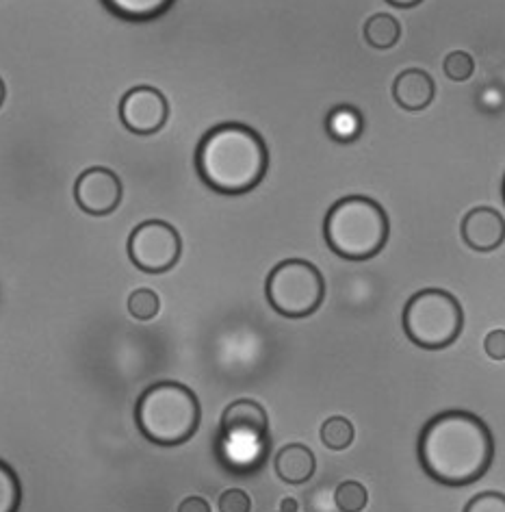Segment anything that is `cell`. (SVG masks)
Returning <instances> with one entry per match:
<instances>
[{
  "instance_id": "1",
  "label": "cell",
  "mask_w": 505,
  "mask_h": 512,
  "mask_svg": "<svg viewBox=\"0 0 505 512\" xmlns=\"http://www.w3.org/2000/svg\"><path fill=\"white\" fill-rule=\"evenodd\" d=\"M423 471L445 486H466L486 476L495 458V439L482 417L445 411L423 426L417 443Z\"/></svg>"
},
{
  "instance_id": "2",
  "label": "cell",
  "mask_w": 505,
  "mask_h": 512,
  "mask_svg": "<svg viewBox=\"0 0 505 512\" xmlns=\"http://www.w3.org/2000/svg\"><path fill=\"white\" fill-rule=\"evenodd\" d=\"M202 183L222 196L250 194L269 170V150L254 128L226 122L213 126L196 150Z\"/></svg>"
},
{
  "instance_id": "3",
  "label": "cell",
  "mask_w": 505,
  "mask_h": 512,
  "mask_svg": "<svg viewBox=\"0 0 505 512\" xmlns=\"http://www.w3.org/2000/svg\"><path fill=\"white\" fill-rule=\"evenodd\" d=\"M202 406L187 384L163 380L139 395L135 404V424L144 437L161 447L187 443L198 432Z\"/></svg>"
},
{
  "instance_id": "4",
  "label": "cell",
  "mask_w": 505,
  "mask_h": 512,
  "mask_svg": "<svg viewBox=\"0 0 505 512\" xmlns=\"http://www.w3.org/2000/svg\"><path fill=\"white\" fill-rule=\"evenodd\" d=\"M391 233L388 215L367 196H345L336 200L323 222L328 248L347 261H369L378 256Z\"/></svg>"
},
{
  "instance_id": "5",
  "label": "cell",
  "mask_w": 505,
  "mask_h": 512,
  "mask_svg": "<svg viewBox=\"0 0 505 512\" xmlns=\"http://www.w3.org/2000/svg\"><path fill=\"white\" fill-rule=\"evenodd\" d=\"M406 337L423 350H445L464 328L462 304L445 289H423L401 315Z\"/></svg>"
},
{
  "instance_id": "6",
  "label": "cell",
  "mask_w": 505,
  "mask_h": 512,
  "mask_svg": "<svg viewBox=\"0 0 505 512\" xmlns=\"http://www.w3.org/2000/svg\"><path fill=\"white\" fill-rule=\"evenodd\" d=\"M271 309L287 319H304L319 311L326 298V280L313 263L289 259L269 272L265 283Z\"/></svg>"
},
{
  "instance_id": "7",
  "label": "cell",
  "mask_w": 505,
  "mask_h": 512,
  "mask_svg": "<svg viewBox=\"0 0 505 512\" xmlns=\"http://www.w3.org/2000/svg\"><path fill=\"white\" fill-rule=\"evenodd\" d=\"M183 254L178 230L163 220H146L128 237V259L144 274H165L176 267Z\"/></svg>"
},
{
  "instance_id": "8",
  "label": "cell",
  "mask_w": 505,
  "mask_h": 512,
  "mask_svg": "<svg viewBox=\"0 0 505 512\" xmlns=\"http://www.w3.org/2000/svg\"><path fill=\"white\" fill-rule=\"evenodd\" d=\"M120 120L135 135H154L170 120V102L150 85L133 87L120 102Z\"/></svg>"
},
{
  "instance_id": "9",
  "label": "cell",
  "mask_w": 505,
  "mask_h": 512,
  "mask_svg": "<svg viewBox=\"0 0 505 512\" xmlns=\"http://www.w3.org/2000/svg\"><path fill=\"white\" fill-rule=\"evenodd\" d=\"M124 187L120 176L109 168H89L74 183V200L92 217H107L122 204Z\"/></svg>"
},
{
  "instance_id": "10",
  "label": "cell",
  "mask_w": 505,
  "mask_h": 512,
  "mask_svg": "<svg viewBox=\"0 0 505 512\" xmlns=\"http://www.w3.org/2000/svg\"><path fill=\"white\" fill-rule=\"evenodd\" d=\"M219 441L228 443H269V417L265 408L254 400L232 402L219 424Z\"/></svg>"
},
{
  "instance_id": "11",
  "label": "cell",
  "mask_w": 505,
  "mask_h": 512,
  "mask_svg": "<svg viewBox=\"0 0 505 512\" xmlns=\"http://www.w3.org/2000/svg\"><path fill=\"white\" fill-rule=\"evenodd\" d=\"M460 233L471 250L492 252L505 241V220L495 209L477 207L464 215Z\"/></svg>"
},
{
  "instance_id": "12",
  "label": "cell",
  "mask_w": 505,
  "mask_h": 512,
  "mask_svg": "<svg viewBox=\"0 0 505 512\" xmlns=\"http://www.w3.org/2000/svg\"><path fill=\"white\" fill-rule=\"evenodd\" d=\"M436 96V83L430 74L419 68H410L401 72L393 83V98L397 105L410 111L419 113L427 109L434 102Z\"/></svg>"
},
{
  "instance_id": "13",
  "label": "cell",
  "mask_w": 505,
  "mask_h": 512,
  "mask_svg": "<svg viewBox=\"0 0 505 512\" xmlns=\"http://www.w3.org/2000/svg\"><path fill=\"white\" fill-rule=\"evenodd\" d=\"M278 478L287 484H304L315 476L317 460L313 450L304 443L284 445L274 458Z\"/></svg>"
},
{
  "instance_id": "14",
  "label": "cell",
  "mask_w": 505,
  "mask_h": 512,
  "mask_svg": "<svg viewBox=\"0 0 505 512\" xmlns=\"http://www.w3.org/2000/svg\"><path fill=\"white\" fill-rule=\"evenodd\" d=\"M362 128H365L362 113L356 107H349V105L332 109L326 118V131L334 142L339 144H354L362 135Z\"/></svg>"
},
{
  "instance_id": "15",
  "label": "cell",
  "mask_w": 505,
  "mask_h": 512,
  "mask_svg": "<svg viewBox=\"0 0 505 512\" xmlns=\"http://www.w3.org/2000/svg\"><path fill=\"white\" fill-rule=\"evenodd\" d=\"M172 0H107L105 7H109L115 16L131 22H146L163 16L167 9H172Z\"/></svg>"
},
{
  "instance_id": "16",
  "label": "cell",
  "mask_w": 505,
  "mask_h": 512,
  "mask_svg": "<svg viewBox=\"0 0 505 512\" xmlns=\"http://www.w3.org/2000/svg\"><path fill=\"white\" fill-rule=\"evenodd\" d=\"M362 35H365V42L371 48L386 50L399 42L401 27L391 14H375L365 22V31H362Z\"/></svg>"
},
{
  "instance_id": "17",
  "label": "cell",
  "mask_w": 505,
  "mask_h": 512,
  "mask_svg": "<svg viewBox=\"0 0 505 512\" xmlns=\"http://www.w3.org/2000/svg\"><path fill=\"white\" fill-rule=\"evenodd\" d=\"M354 437H356V430H354V424L349 419L330 417V419L323 421L321 441H323V445L330 447V450H334V452L347 450V447L354 443Z\"/></svg>"
},
{
  "instance_id": "18",
  "label": "cell",
  "mask_w": 505,
  "mask_h": 512,
  "mask_svg": "<svg viewBox=\"0 0 505 512\" xmlns=\"http://www.w3.org/2000/svg\"><path fill=\"white\" fill-rule=\"evenodd\" d=\"M334 502L341 512H362L369 504V493L358 480H345L336 486Z\"/></svg>"
},
{
  "instance_id": "19",
  "label": "cell",
  "mask_w": 505,
  "mask_h": 512,
  "mask_svg": "<svg viewBox=\"0 0 505 512\" xmlns=\"http://www.w3.org/2000/svg\"><path fill=\"white\" fill-rule=\"evenodd\" d=\"M22 502V486L16 471L0 463V512H18Z\"/></svg>"
},
{
  "instance_id": "20",
  "label": "cell",
  "mask_w": 505,
  "mask_h": 512,
  "mask_svg": "<svg viewBox=\"0 0 505 512\" xmlns=\"http://www.w3.org/2000/svg\"><path fill=\"white\" fill-rule=\"evenodd\" d=\"M161 309L159 296L152 289H135L128 298V313H131L137 322H150V319L157 317Z\"/></svg>"
},
{
  "instance_id": "21",
  "label": "cell",
  "mask_w": 505,
  "mask_h": 512,
  "mask_svg": "<svg viewBox=\"0 0 505 512\" xmlns=\"http://www.w3.org/2000/svg\"><path fill=\"white\" fill-rule=\"evenodd\" d=\"M443 70L447 74V79L462 83V81H469L473 76L475 61L469 53H464V50H456V53L447 55V59L443 63Z\"/></svg>"
},
{
  "instance_id": "22",
  "label": "cell",
  "mask_w": 505,
  "mask_h": 512,
  "mask_svg": "<svg viewBox=\"0 0 505 512\" xmlns=\"http://www.w3.org/2000/svg\"><path fill=\"white\" fill-rule=\"evenodd\" d=\"M464 512H505V495L497 491L477 493L464 506Z\"/></svg>"
},
{
  "instance_id": "23",
  "label": "cell",
  "mask_w": 505,
  "mask_h": 512,
  "mask_svg": "<svg viewBox=\"0 0 505 512\" xmlns=\"http://www.w3.org/2000/svg\"><path fill=\"white\" fill-rule=\"evenodd\" d=\"M219 512H252V499L243 489H228L219 495Z\"/></svg>"
},
{
  "instance_id": "24",
  "label": "cell",
  "mask_w": 505,
  "mask_h": 512,
  "mask_svg": "<svg viewBox=\"0 0 505 512\" xmlns=\"http://www.w3.org/2000/svg\"><path fill=\"white\" fill-rule=\"evenodd\" d=\"M484 352L492 361H505V330H492L484 339Z\"/></svg>"
},
{
  "instance_id": "25",
  "label": "cell",
  "mask_w": 505,
  "mask_h": 512,
  "mask_svg": "<svg viewBox=\"0 0 505 512\" xmlns=\"http://www.w3.org/2000/svg\"><path fill=\"white\" fill-rule=\"evenodd\" d=\"M178 512H211V504L200 495H191V497H187V499H183V502H180Z\"/></svg>"
},
{
  "instance_id": "26",
  "label": "cell",
  "mask_w": 505,
  "mask_h": 512,
  "mask_svg": "<svg viewBox=\"0 0 505 512\" xmlns=\"http://www.w3.org/2000/svg\"><path fill=\"white\" fill-rule=\"evenodd\" d=\"M297 508H300V506H297L293 497H287V499H282V502H280V512H297Z\"/></svg>"
},
{
  "instance_id": "27",
  "label": "cell",
  "mask_w": 505,
  "mask_h": 512,
  "mask_svg": "<svg viewBox=\"0 0 505 512\" xmlns=\"http://www.w3.org/2000/svg\"><path fill=\"white\" fill-rule=\"evenodd\" d=\"M388 5L399 7V9H412V7L419 5V0H410V3H399V0H391V3H388Z\"/></svg>"
},
{
  "instance_id": "28",
  "label": "cell",
  "mask_w": 505,
  "mask_h": 512,
  "mask_svg": "<svg viewBox=\"0 0 505 512\" xmlns=\"http://www.w3.org/2000/svg\"><path fill=\"white\" fill-rule=\"evenodd\" d=\"M501 191H503V202H505V178H503V187H501Z\"/></svg>"
}]
</instances>
